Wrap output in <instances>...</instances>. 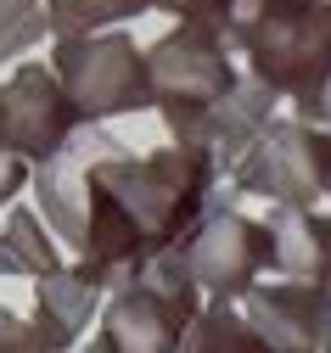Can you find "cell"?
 <instances>
[{
    "instance_id": "6da1fadb",
    "label": "cell",
    "mask_w": 331,
    "mask_h": 353,
    "mask_svg": "<svg viewBox=\"0 0 331 353\" xmlns=\"http://www.w3.org/2000/svg\"><path fill=\"white\" fill-rule=\"evenodd\" d=\"M28 185L51 236L79 258L73 270L113 292L197 225L219 191V168L202 146L174 141L135 157L102 123H79L45 163H34Z\"/></svg>"
},
{
    "instance_id": "7a4b0ae2",
    "label": "cell",
    "mask_w": 331,
    "mask_h": 353,
    "mask_svg": "<svg viewBox=\"0 0 331 353\" xmlns=\"http://www.w3.org/2000/svg\"><path fill=\"white\" fill-rule=\"evenodd\" d=\"M225 46L242 51L253 79L303 107L331 79V6L325 0H230Z\"/></svg>"
},
{
    "instance_id": "3957f363",
    "label": "cell",
    "mask_w": 331,
    "mask_h": 353,
    "mask_svg": "<svg viewBox=\"0 0 331 353\" xmlns=\"http://www.w3.org/2000/svg\"><path fill=\"white\" fill-rule=\"evenodd\" d=\"M197 308H202V292L185 275V263L174 252H158L140 275L113 286L102 308L96 353H174L185 325L197 320Z\"/></svg>"
},
{
    "instance_id": "277c9868",
    "label": "cell",
    "mask_w": 331,
    "mask_h": 353,
    "mask_svg": "<svg viewBox=\"0 0 331 353\" xmlns=\"http://www.w3.org/2000/svg\"><path fill=\"white\" fill-rule=\"evenodd\" d=\"M146 84H152V107L163 112L169 135L180 146H191L202 118L230 96V84H236L230 46L219 34L197 28V23H180L146 51Z\"/></svg>"
},
{
    "instance_id": "5b68a950",
    "label": "cell",
    "mask_w": 331,
    "mask_h": 353,
    "mask_svg": "<svg viewBox=\"0 0 331 353\" xmlns=\"http://www.w3.org/2000/svg\"><path fill=\"white\" fill-rule=\"evenodd\" d=\"M230 196H264L281 208H314L331 196V129L303 118H269L225 174Z\"/></svg>"
},
{
    "instance_id": "8992f818",
    "label": "cell",
    "mask_w": 331,
    "mask_h": 353,
    "mask_svg": "<svg viewBox=\"0 0 331 353\" xmlns=\"http://www.w3.org/2000/svg\"><path fill=\"white\" fill-rule=\"evenodd\" d=\"M51 73L62 79V90L84 123H107V118L152 107L146 51L129 34H68V39H57Z\"/></svg>"
},
{
    "instance_id": "52a82bcc",
    "label": "cell",
    "mask_w": 331,
    "mask_h": 353,
    "mask_svg": "<svg viewBox=\"0 0 331 353\" xmlns=\"http://www.w3.org/2000/svg\"><path fill=\"white\" fill-rule=\"evenodd\" d=\"M185 275L197 281L202 303H236L264 270H269V225L264 219H247L236 202H208L197 213V225L185 230L169 247Z\"/></svg>"
},
{
    "instance_id": "ba28073f",
    "label": "cell",
    "mask_w": 331,
    "mask_h": 353,
    "mask_svg": "<svg viewBox=\"0 0 331 353\" xmlns=\"http://www.w3.org/2000/svg\"><path fill=\"white\" fill-rule=\"evenodd\" d=\"M84 118L73 112L62 79L45 68V62H23L6 84H0V146L28 157V163H45Z\"/></svg>"
},
{
    "instance_id": "9c48e42d",
    "label": "cell",
    "mask_w": 331,
    "mask_h": 353,
    "mask_svg": "<svg viewBox=\"0 0 331 353\" xmlns=\"http://www.w3.org/2000/svg\"><path fill=\"white\" fill-rule=\"evenodd\" d=\"M247 325L264 336L269 353H331V308L314 297V286L303 281H269V286H247L242 297Z\"/></svg>"
},
{
    "instance_id": "30bf717a",
    "label": "cell",
    "mask_w": 331,
    "mask_h": 353,
    "mask_svg": "<svg viewBox=\"0 0 331 353\" xmlns=\"http://www.w3.org/2000/svg\"><path fill=\"white\" fill-rule=\"evenodd\" d=\"M275 101H281V96L269 90V84H258V79L247 73V79H236V84H230V96L202 118V129H197V141H191V146H202V152L214 157L219 180L230 174V163L253 146L258 129L275 118Z\"/></svg>"
},
{
    "instance_id": "8fae6325",
    "label": "cell",
    "mask_w": 331,
    "mask_h": 353,
    "mask_svg": "<svg viewBox=\"0 0 331 353\" xmlns=\"http://www.w3.org/2000/svg\"><path fill=\"white\" fill-rule=\"evenodd\" d=\"M107 297V286H96L90 275L79 270H51L34 281V336L45 342V353H73L79 331L90 325L96 314V303Z\"/></svg>"
},
{
    "instance_id": "7c38bea8",
    "label": "cell",
    "mask_w": 331,
    "mask_h": 353,
    "mask_svg": "<svg viewBox=\"0 0 331 353\" xmlns=\"http://www.w3.org/2000/svg\"><path fill=\"white\" fill-rule=\"evenodd\" d=\"M269 225V270L281 281H314L320 263L331 258V213H314V208H281L264 219Z\"/></svg>"
},
{
    "instance_id": "4fadbf2b",
    "label": "cell",
    "mask_w": 331,
    "mask_h": 353,
    "mask_svg": "<svg viewBox=\"0 0 331 353\" xmlns=\"http://www.w3.org/2000/svg\"><path fill=\"white\" fill-rule=\"evenodd\" d=\"M51 270H62V247L51 241V230L39 225V213L12 208L6 230H0V275L39 281V275H51Z\"/></svg>"
},
{
    "instance_id": "5bb4252c",
    "label": "cell",
    "mask_w": 331,
    "mask_h": 353,
    "mask_svg": "<svg viewBox=\"0 0 331 353\" xmlns=\"http://www.w3.org/2000/svg\"><path fill=\"white\" fill-rule=\"evenodd\" d=\"M174 353H269V347L236 303H202Z\"/></svg>"
},
{
    "instance_id": "9a60e30c",
    "label": "cell",
    "mask_w": 331,
    "mask_h": 353,
    "mask_svg": "<svg viewBox=\"0 0 331 353\" xmlns=\"http://www.w3.org/2000/svg\"><path fill=\"white\" fill-rule=\"evenodd\" d=\"M140 12H152V0H45V23L57 39L68 34H102L113 23H129Z\"/></svg>"
},
{
    "instance_id": "2e32d148",
    "label": "cell",
    "mask_w": 331,
    "mask_h": 353,
    "mask_svg": "<svg viewBox=\"0 0 331 353\" xmlns=\"http://www.w3.org/2000/svg\"><path fill=\"white\" fill-rule=\"evenodd\" d=\"M45 34H51V23H45L39 0H0V62L23 57L28 46H39Z\"/></svg>"
},
{
    "instance_id": "e0dca14e",
    "label": "cell",
    "mask_w": 331,
    "mask_h": 353,
    "mask_svg": "<svg viewBox=\"0 0 331 353\" xmlns=\"http://www.w3.org/2000/svg\"><path fill=\"white\" fill-rule=\"evenodd\" d=\"M152 6L180 17V23H197V28L219 34V39H225V23H230V0H152Z\"/></svg>"
},
{
    "instance_id": "ac0fdd59",
    "label": "cell",
    "mask_w": 331,
    "mask_h": 353,
    "mask_svg": "<svg viewBox=\"0 0 331 353\" xmlns=\"http://www.w3.org/2000/svg\"><path fill=\"white\" fill-rule=\"evenodd\" d=\"M0 353H45V342L34 336V325L12 308H0Z\"/></svg>"
},
{
    "instance_id": "d6986e66",
    "label": "cell",
    "mask_w": 331,
    "mask_h": 353,
    "mask_svg": "<svg viewBox=\"0 0 331 353\" xmlns=\"http://www.w3.org/2000/svg\"><path fill=\"white\" fill-rule=\"evenodd\" d=\"M28 157H17V152H6L0 146V202H12L17 191H28Z\"/></svg>"
},
{
    "instance_id": "ffe728a7",
    "label": "cell",
    "mask_w": 331,
    "mask_h": 353,
    "mask_svg": "<svg viewBox=\"0 0 331 353\" xmlns=\"http://www.w3.org/2000/svg\"><path fill=\"white\" fill-rule=\"evenodd\" d=\"M309 286H314V297H320V303H325V308H331V258H325V263H320V275H314V281H309Z\"/></svg>"
},
{
    "instance_id": "44dd1931",
    "label": "cell",
    "mask_w": 331,
    "mask_h": 353,
    "mask_svg": "<svg viewBox=\"0 0 331 353\" xmlns=\"http://www.w3.org/2000/svg\"><path fill=\"white\" fill-rule=\"evenodd\" d=\"M325 6H331V0H325Z\"/></svg>"
}]
</instances>
